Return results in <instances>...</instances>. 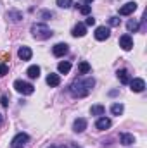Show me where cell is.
I'll return each instance as SVG.
<instances>
[{"label":"cell","instance_id":"cell-1","mask_svg":"<svg viewBox=\"0 0 147 148\" xmlns=\"http://www.w3.org/2000/svg\"><path fill=\"white\" fill-rule=\"evenodd\" d=\"M95 81L92 77H87V79H76L74 83L69 84V93L73 95L74 98H83L90 93V90L94 88Z\"/></svg>","mask_w":147,"mask_h":148},{"label":"cell","instance_id":"cell-2","mask_svg":"<svg viewBox=\"0 0 147 148\" xmlns=\"http://www.w3.org/2000/svg\"><path fill=\"white\" fill-rule=\"evenodd\" d=\"M31 35L37 38V40H47V38L52 36V31L49 29L47 24L38 23V24H33V26H31Z\"/></svg>","mask_w":147,"mask_h":148},{"label":"cell","instance_id":"cell-3","mask_svg":"<svg viewBox=\"0 0 147 148\" xmlns=\"http://www.w3.org/2000/svg\"><path fill=\"white\" fill-rule=\"evenodd\" d=\"M14 88H16V91L21 93V95H31V93L35 91V86H33V84H30V83H26V81H21V79L14 81Z\"/></svg>","mask_w":147,"mask_h":148},{"label":"cell","instance_id":"cell-4","mask_svg":"<svg viewBox=\"0 0 147 148\" xmlns=\"http://www.w3.org/2000/svg\"><path fill=\"white\" fill-rule=\"evenodd\" d=\"M130 88H132V91H135V93H142L144 90H146V81L144 79H140V77H135V79H130Z\"/></svg>","mask_w":147,"mask_h":148},{"label":"cell","instance_id":"cell-5","mask_svg":"<svg viewBox=\"0 0 147 148\" xmlns=\"http://www.w3.org/2000/svg\"><path fill=\"white\" fill-rule=\"evenodd\" d=\"M95 40H99V41H104V40H107L111 35V31H109V28H106V26H99L97 29H95Z\"/></svg>","mask_w":147,"mask_h":148},{"label":"cell","instance_id":"cell-6","mask_svg":"<svg viewBox=\"0 0 147 148\" xmlns=\"http://www.w3.org/2000/svg\"><path fill=\"white\" fill-rule=\"evenodd\" d=\"M119 47L125 50V52H128V50H132L133 48V40L130 35H123V36L119 38Z\"/></svg>","mask_w":147,"mask_h":148},{"label":"cell","instance_id":"cell-7","mask_svg":"<svg viewBox=\"0 0 147 148\" xmlns=\"http://www.w3.org/2000/svg\"><path fill=\"white\" fill-rule=\"evenodd\" d=\"M137 10V3L135 2H128V3H125L121 9H119V16H130V14H133Z\"/></svg>","mask_w":147,"mask_h":148},{"label":"cell","instance_id":"cell-8","mask_svg":"<svg viewBox=\"0 0 147 148\" xmlns=\"http://www.w3.org/2000/svg\"><path fill=\"white\" fill-rule=\"evenodd\" d=\"M52 53H54L55 57H64V55L68 53V45H66V43H57V45H54Z\"/></svg>","mask_w":147,"mask_h":148},{"label":"cell","instance_id":"cell-9","mask_svg":"<svg viewBox=\"0 0 147 148\" xmlns=\"http://www.w3.org/2000/svg\"><path fill=\"white\" fill-rule=\"evenodd\" d=\"M111 119H107V117H99L97 119V122H95V127L99 129V131H106V129H109L111 127Z\"/></svg>","mask_w":147,"mask_h":148},{"label":"cell","instance_id":"cell-10","mask_svg":"<svg viewBox=\"0 0 147 148\" xmlns=\"http://www.w3.org/2000/svg\"><path fill=\"white\" fill-rule=\"evenodd\" d=\"M28 140H30V136H28L26 133H19V134L14 136V140H12V147H23Z\"/></svg>","mask_w":147,"mask_h":148},{"label":"cell","instance_id":"cell-11","mask_svg":"<svg viewBox=\"0 0 147 148\" xmlns=\"http://www.w3.org/2000/svg\"><path fill=\"white\" fill-rule=\"evenodd\" d=\"M73 129H74V133H83V131L87 129V119L78 117V119L74 121V124H73Z\"/></svg>","mask_w":147,"mask_h":148},{"label":"cell","instance_id":"cell-12","mask_svg":"<svg viewBox=\"0 0 147 148\" xmlns=\"http://www.w3.org/2000/svg\"><path fill=\"white\" fill-rule=\"evenodd\" d=\"M17 55H19V59H21V60H30V59H31V55H33V52H31V48H30V47H21V48L17 50Z\"/></svg>","mask_w":147,"mask_h":148},{"label":"cell","instance_id":"cell-13","mask_svg":"<svg viewBox=\"0 0 147 148\" xmlns=\"http://www.w3.org/2000/svg\"><path fill=\"white\" fill-rule=\"evenodd\" d=\"M47 84H49L50 88H54V86H59V84H61V76H59V74L50 73L49 76H47Z\"/></svg>","mask_w":147,"mask_h":148},{"label":"cell","instance_id":"cell-14","mask_svg":"<svg viewBox=\"0 0 147 148\" xmlns=\"http://www.w3.org/2000/svg\"><path fill=\"white\" fill-rule=\"evenodd\" d=\"M85 35H87V26H85L83 23H78L73 28V36L81 38V36H85Z\"/></svg>","mask_w":147,"mask_h":148},{"label":"cell","instance_id":"cell-15","mask_svg":"<svg viewBox=\"0 0 147 148\" xmlns=\"http://www.w3.org/2000/svg\"><path fill=\"white\" fill-rule=\"evenodd\" d=\"M119 141H121V145L130 147V145L135 143V136H133V134H128V133H123V134L119 136Z\"/></svg>","mask_w":147,"mask_h":148},{"label":"cell","instance_id":"cell-16","mask_svg":"<svg viewBox=\"0 0 147 148\" xmlns=\"http://www.w3.org/2000/svg\"><path fill=\"white\" fill-rule=\"evenodd\" d=\"M116 74H118V79H119V81H121L123 84H128V83H130V79H132L126 69H119V71H118Z\"/></svg>","mask_w":147,"mask_h":148},{"label":"cell","instance_id":"cell-17","mask_svg":"<svg viewBox=\"0 0 147 148\" xmlns=\"http://www.w3.org/2000/svg\"><path fill=\"white\" fill-rule=\"evenodd\" d=\"M26 74H28L30 79H38V77H40V67H38V66H30L28 71H26Z\"/></svg>","mask_w":147,"mask_h":148},{"label":"cell","instance_id":"cell-18","mask_svg":"<svg viewBox=\"0 0 147 148\" xmlns=\"http://www.w3.org/2000/svg\"><path fill=\"white\" fill-rule=\"evenodd\" d=\"M7 19H10L12 23H17V21L23 19V14H21L19 10H9V12H7Z\"/></svg>","mask_w":147,"mask_h":148},{"label":"cell","instance_id":"cell-19","mask_svg":"<svg viewBox=\"0 0 147 148\" xmlns=\"http://www.w3.org/2000/svg\"><path fill=\"white\" fill-rule=\"evenodd\" d=\"M57 71H59L61 74H68L69 71H71V64H69V62H59Z\"/></svg>","mask_w":147,"mask_h":148},{"label":"cell","instance_id":"cell-20","mask_svg":"<svg viewBox=\"0 0 147 148\" xmlns=\"http://www.w3.org/2000/svg\"><path fill=\"white\" fill-rule=\"evenodd\" d=\"M126 29H128L130 33H135V31H139V21H135V19H130V21L126 23Z\"/></svg>","mask_w":147,"mask_h":148},{"label":"cell","instance_id":"cell-21","mask_svg":"<svg viewBox=\"0 0 147 148\" xmlns=\"http://www.w3.org/2000/svg\"><path fill=\"white\" fill-rule=\"evenodd\" d=\"M90 69H92V67H90V64H88V62H85V60H83V62H80V66H78V73H80V74H88V73H90Z\"/></svg>","mask_w":147,"mask_h":148},{"label":"cell","instance_id":"cell-22","mask_svg":"<svg viewBox=\"0 0 147 148\" xmlns=\"http://www.w3.org/2000/svg\"><path fill=\"white\" fill-rule=\"evenodd\" d=\"M104 112H106V109L102 105H92V109H90L92 115H104Z\"/></svg>","mask_w":147,"mask_h":148},{"label":"cell","instance_id":"cell-23","mask_svg":"<svg viewBox=\"0 0 147 148\" xmlns=\"http://www.w3.org/2000/svg\"><path fill=\"white\" fill-rule=\"evenodd\" d=\"M123 109H125V107H123L121 103H114V105L111 107V112H112L114 115H119V114H123Z\"/></svg>","mask_w":147,"mask_h":148},{"label":"cell","instance_id":"cell-24","mask_svg":"<svg viewBox=\"0 0 147 148\" xmlns=\"http://www.w3.org/2000/svg\"><path fill=\"white\" fill-rule=\"evenodd\" d=\"M76 9L80 10V14H83V16H88L90 14V5H76Z\"/></svg>","mask_w":147,"mask_h":148},{"label":"cell","instance_id":"cell-25","mask_svg":"<svg viewBox=\"0 0 147 148\" xmlns=\"http://www.w3.org/2000/svg\"><path fill=\"white\" fill-rule=\"evenodd\" d=\"M57 5L61 9H69L73 5V0H57Z\"/></svg>","mask_w":147,"mask_h":148},{"label":"cell","instance_id":"cell-26","mask_svg":"<svg viewBox=\"0 0 147 148\" xmlns=\"http://www.w3.org/2000/svg\"><path fill=\"white\" fill-rule=\"evenodd\" d=\"M109 24L111 26H118V24H119V17H116V16L109 17Z\"/></svg>","mask_w":147,"mask_h":148},{"label":"cell","instance_id":"cell-27","mask_svg":"<svg viewBox=\"0 0 147 148\" xmlns=\"http://www.w3.org/2000/svg\"><path fill=\"white\" fill-rule=\"evenodd\" d=\"M83 24H85V26H94V24H95V19H94L92 16H88V17H87V21H85Z\"/></svg>","mask_w":147,"mask_h":148},{"label":"cell","instance_id":"cell-28","mask_svg":"<svg viewBox=\"0 0 147 148\" xmlns=\"http://www.w3.org/2000/svg\"><path fill=\"white\" fill-rule=\"evenodd\" d=\"M7 73H9V67L5 64H0V76H5Z\"/></svg>","mask_w":147,"mask_h":148},{"label":"cell","instance_id":"cell-29","mask_svg":"<svg viewBox=\"0 0 147 148\" xmlns=\"http://www.w3.org/2000/svg\"><path fill=\"white\" fill-rule=\"evenodd\" d=\"M42 17H47V19H49V17H52V12H47V10H43V12H42Z\"/></svg>","mask_w":147,"mask_h":148},{"label":"cell","instance_id":"cell-30","mask_svg":"<svg viewBox=\"0 0 147 148\" xmlns=\"http://www.w3.org/2000/svg\"><path fill=\"white\" fill-rule=\"evenodd\" d=\"M2 105H3V107L9 105V98H7V97H2Z\"/></svg>","mask_w":147,"mask_h":148},{"label":"cell","instance_id":"cell-31","mask_svg":"<svg viewBox=\"0 0 147 148\" xmlns=\"http://www.w3.org/2000/svg\"><path fill=\"white\" fill-rule=\"evenodd\" d=\"M81 2H83V3H92L94 0H81Z\"/></svg>","mask_w":147,"mask_h":148},{"label":"cell","instance_id":"cell-32","mask_svg":"<svg viewBox=\"0 0 147 148\" xmlns=\"http://www.w3.org/2000/svg\"><path fill=\"white\" fill-rule=\"evenodd\" d=\"M12 148H24V147H12Z\"/></svg>","mask_w":147,"mask_h":148},{"label":"cell","instance_id":"cell-33","mask_svg":"<svg viewBox=\"0 0 147 148\" xmlns=\"http://www.w3.org/2000/svg\"><path fill=\"white\" fill-rule=\"evenodd\" d=\"M0 122H2V115H0Z\"/></svg>","mask_w":147,"mask_h":148}]
</instances>
